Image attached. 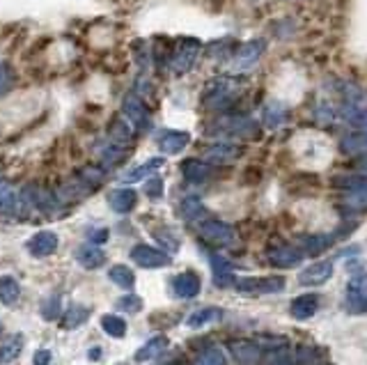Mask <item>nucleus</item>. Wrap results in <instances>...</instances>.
<instances>
[{
  "label": "nucleus",
  "instance_id": "nucleus-1",
  "mask_svg": "<svg viewBox=\"0 0 367 365\" xmlns=\"http://www.w3.org/2000/svg\"><path fill=\"white\" fill-rule=\"evenodd\" d=\"M236 292L246 297H262V294H273V292L285 290V278L280 276H246L236 278L234 281Z\"/></svg>",
  "mask_w": 367,
  "mask_h": 365
},
{
  "label": "nucleus",
  "instance_id": "nucleus-2",
  "mask_svg": "<svg viewBox=\"0 0 367 365\" xmlns=\"http://www.w3.org/2000/svg\"><path fill=\"white\" fill-rule=\"evenodd\" d=\"M198 55H200V41L198 39H193V37L179 39L177 51H175V55H172V62H170L172 71H175L177 76L191 71V67L198 60Z\"/></svg>",
  "mask_w": 367,
  "mask_h": 365
},
{
  "label": "nucleus",
  "instance_id": "nucleus-3",
  "mask_svg": "<svg viewBox=\"0 0 367 365\" xmlns=\"http://www.w3.org/2000/svg\"><path fill=\"white\" fill-rule=\"evenodd\" d=\"M198 232L207 243H216V246H229L236 239V232L223 221H203L198 223Z\"/></svg>",
  "mask_w": 367,
  "mask_h": 365
},
{
  "label": "nucleus",
  "instance_id": "nucleus-4",
  "mask_svg": "<svg viewBox=\"0 0 367 365\" xmlns=\"http://www.w3.org/2000/svg\"><path fill=\"white\" fill-rule=\"evenodd\" d=\"M122 113H124V118L129 120V124L133 129H138V131H147L149 129V111L138 95L131 92V95L124 97V102H122Z\"/></svg>",
  "mask_w": 367,
  "mask_h": 365
},
{
  "label": "nucleus",
  "instance_id": "nucleus-5",
  "mask_svg": "<svg viewBox=\"0 0 367 365\" xmlns=\"http://www.w3.org/2000/svg\"><path fill=\"white\" fill-rule=\"evenodd\" d=\"M344 209L354 214L367 209V180L354 177L344 182Z\"/></svg>",
  "mask_w": 367,
  "mask_h": 365
},
{
  "label": "nucleus",
  "instance_id": "nucleus-6",
  "mask_svg": "<svg viewBox=\"0 0 367 365\" xmlns=\"http://www.w3.org/2000/svg\"><path fill=\"white\" fill-rule=\"evenodd\" d=\"M131 260L142 269H161V267H168L172 262L168 253H163V250L152 248V246H145V243L131 248Z\"/></svg>",
  "mask_w": 367,
  "mask_h": 365
},
{
  "label": "nucleus",
  "instance_id": "nucleus-7",
  "mask_svg": "<svg viewBox=\"0 0 367 365\" xmlns=\"http://www.w3.org/2000/svg\"><path fill=\"white\" fill-rule=\"evenodd\" d=\"M266 257H269V262L276 264V267L294 269V267H299L301 260H303V253H301L299 248L290 246V243H278V246H271L269 250H266Z\"/></svg>",
  "mask_w": 367,
  "mask_h": 365
},
{
  "label": "nucleus",
  "instance_id": "nucleus-8",
  "mask_svg": "<svg viewBox=\"0 0 367 365\" xmlns=\"http://www.w3.org/2000/svg\"><path fill=\"white\" fill-rule=\"evenodd\" d=\"M220 133H229V135H243V138H255L257 135V124L250 118H241V115H229L223 118L218 124Z\"/></svg>",
  "mask_w": 367,
  "mask_h": 365
},
{
  "label": "nucleus",
  "instance_id": "nucleus-9",
  "mask_svg": "<svg viewBox=\"0 0 367 365\" xmlns=\"http://www.w3.org/2000/svg\"><path fill=\"white\" fill-rule=\"evenodd\" d=\"M229 352L241 365H255L262 356V347L250 340H229Z\"/></svg>",
  "mask_w": 367,
  "mask_h": 365
},
{
  "label": "nucleus",
  "instance_id": "nucleus-10",
  "mask_svg": "<svg viewBox=\"0 0 367 365\" xmlns=\"http://www.w3.org/2000/svg\"><path fill=\"white\" fill-rule=\"evenodd\" d=\"M330 276H333V262L323 260V262L310 264L305 271H301L299 283L301 285H312V288H314V285H323Z\"/></svg>",
  "mask_w": 367,
  "mask_h": 365
},
{
  "label": "nucleus",
  "instance_id": "nucleus-11",
  "mask_svg": "<svg viewBox=\"0 0 367 365\" xmlns=\"http://www.w3.org/2000/svg\"><path fill=\"white\" fill-rule=\"evenodd\" d=\"M28 250H30V255H35V257L53 255L57 250V234L51 230L37 232L35 237H30V241H28Z\"/></svg>",
  "mask_w": 367,
  "mask_h": 365
},
{
  "label": "nucleus",
  "instance_id": "nucleus-12",
  "mask_svg": "<svg viewBox=\"0 0 367 365\" xmlns=\"http://www.w3.org/2000/svg\"><path fill=\"white\" fill-rule=\"evenodd\" d=\"M264 51H266V39H253V41H248V44H243L239 51H236V67L248 69L250 64H255L262 58Z\"/></svg>",
  "mask_w": 367,
  "mask_h": 365
},
{
  "label": "nucleus",
  "instance_id": "nucleus-13",
  "mask_svg": "<svg viewBox=\"0 0 367 365\" xmlns=\"http://www.w3.org/2000/svg\"><path fill=\"white\" fill-rule=\"evenodd\" d=\"M200 288H203V283H200L198 274H193V271H186V274H179L175 278V283H172V290H175V294L179 299H193L200 294Z\"/></svg>",
  "mask_w": 367,
  "mask_h": 365
},
{
  "label": "nucleus",
  "instance_id": "nucleus-14",
  "mask_svg": "<svg viewBox=\"0 0 367 365\" xmlns=\"http://www.w3.org/2000/svg\"><path fill=\"white\" fill-rule=\"evenodd\" d=\"M191 142V133L186 131H165L158 138V149L163 154H179Z\"/></svg>",
  "mask_w": 367,
  "mask_h": 365
},
{
  "label": "nucleus",
  "instance_id": "nucleus-15",
  "mask_svg": "<svg viewBox=\"0 0 367 365\" xmlns=\"http://www.w3.org/2000/svg\"><path fill=\"white\" fill-rule=\"evenodd\" d=\"M319 310V297L317 294H301L292 301V317L294 319H310L312 315H317Z\"/></svg>",
  "mask_w": 367,
  "mask_h": 365
},
{
  "label": "nucleus",
  "instance_id": "nucleus-16",
  "mask_svg": "<svg viewBox=\"0 0 367 365\" xmlns=\"http://www.w3.org/2000/svg\"><path fill=\"white\" fill-rule=\"evenodd\" d=\"M26 338L23 333H12L10 338H5V342L0 345V365H10L14 363L23 352Z\"/></svg>",
  "mask_w": 367,
  "mask_h": 365
},
{
  "label": "nucleus",
  "instance_id": "nucleus-17",
  "mask_svg": "<svg viewBox=\"0 0 367 365\" xmlns=\"http://www.w3.org/2000/svg\"><path fill=\"white\" fill-rule=\"evenodd\" d=\"M205 156L209 163H232L241 156V149L236 145H229V142H218V145H211L207 149Z\"/></svg>",
  "mask_w": 367,
  "mask_h": 365
},
{
  "label": "nucleus",
  "instance_id": "nucleus-18",
  "mask_svg": "<svg viewBox=\"0 0 367 365\" xmlns=\"http://www.w3.org/2000/svg\"><path fill=\"white\" fill-rule=\"evenodd\" d=\"M108 203H111V207L117 214H129L135 207V203H138V193L133 189H117L108 196Z\"/></svg>",
  "mask_w": 367,
  "mask_h": 365
},
{
  "label": "nucleus",
  "instance_id": "nucleus-19",
  "mask_svg": "<svg viewBox=\"0 0 367 365\" xmlns=\"http://www.w3.org/2000/svg\"><path fill=\"white\" fill-rule=\"evenodd\" d=\"M163 159L161 156H154V159H149L145 163H140V166H135L131 168L129 173L122 175V182H126V184H133V182H140V180H145V177L149 175H154L158 168H163Z\"/></svg>",
  "mask_w": 367,
  "mask_h": 365
},
{
  "label": "nucleus",
  "instance_id": "nucleus-20",
  "mask_svg": "<svg viewBox=\"0 0 367 365\" xmlns=\"http://www.w3.org/2000/svg\"><path fill=\"white\" fill-rule=\"evenodd\" d=\"M223 317V310L216 306H207V308H200V310L191 312L189 319H186V326L189 328H203L207 324H214V321H218Z\"/></svg>",
  "mask_w": 367,
  "mask_h": 365
},
{
  "label": "nucleus",
  "instance_id": "nucleus-21",
  "mask_svg": "<svg viewBox=\"0 0 367 365\" xmlns=\"http://www.w3.org/2000/svg\"><path fill=\"white\" fill-rule=\"evenodd\" d=\"M165 349H168V338H165V335H156V338L145 342V345L138 349V354H135V361H138V363L152 361L161 352H165Z\"/></svg>",
  "mask_w": 367,
  "mask_h": 365
},
{
  "label": "nucleus",
  "instance_id": "nucleus-22",
  "mask_svg": "<svg viewBox=\"0 0 367 365\" xmlns=\"http://www.w3.org/2000/svg\"><path fill=\"white\" fill-rule=\"evenodd\" d=\"M342 149L347 154L367 152V129H356V131L344 135V138H342Z\"/></svg>",
  "mask_w": 367,
  "mask_h": 365
},
{
  "label": "nucleus",
  "instance_id": "nucleus-23",
  "mask_svg": "<svg viewBox=\"0 0 367 365\" xmlns=\"http://www.w3.org/2000/svg\"><path fill=\"white\" fill-rule=\"evenodd\" d=\"M182 173H184V177L189 182L200 184V182H205L207 177H209V166L203 163V161H198V159H189V161L182 163Z\"/></svg>",
  "mask_w": 367,
  "mask_h": 365
},
{
  "label": "nucleus",
  "instance_id": "nucleus-24",
  "mask_svg": "<svg viewBox=\"0 0 367 365\" xmlns=\"http://www.w3.org/2000/svg\"><path fill=\"white\" fill-rule=\"evenodd\" d=\"M211 271H214V283L218 288H227L232 285V269H229L227 260H223L220 255H211Z\"/></svg>",
  "mask_w": 367,
  "mask_h": 365
},
{
  "label": "nucleus",
  "instance_id": "nucleus-25",
  "mask_svg": "<svg viewBox=\"0 0 367 365\" xmlns=\"http://www.w3.org/2000/svg\"><path fill=\"white\" fill-rule=\"evenodd\" d=\"M104 262H106L104 250H99L95 243H92V246H83L78 250V264L85 269H99Z\"/></svg>",
  "mask_w": 367,
  "mask_h": 365
},
{
  "label": "nucleus",
  "instance_id": "nucleus-26",
  "mask_svg": "<svg viewBox=\"0 0 367 365\" xmlns=\"http://www.w3.org/2000/svg\"><path fill=\"white\" fill-rule=\"evenodd\" d=\"M21 297V285L17 283V278L3 276L0 278V301L5 306H14Z\"/></svg>",
  "mask_w": 367,
  "mask_h": 365
},
{
  "label": "nucleus",
  "instance_id": "nucleus-27",
  "mask_svg": "<svg viewBox=\"0 0 367 365\" xmlns=\"http://www.w3.org/2000/svg\"><path fill=\"white\" fill-rule=\"evenodd\" d=\"M108 278H111L115 285H120L122 290H131L135 285L133 271L129 267H124V264H115V267H111V271H108Z\"/></svg>",
  "mask_w": 367,
  "mask_h": 365
},
{
  "label": "nucleus",
  "instance_id": "nucleus-28",
  "mask_svg": "<svg viewBox=\"0 0 367 365\" xmlns=\"http://www.w3.org/2000/svg\"><path fill=\"white\" fill-rule=\"evenodd\" d=\"M102 328L111 335V338H124L126 335V321L122 317H117V315H104Z\"/></svg>",
  "mask_w": 367,
  "mask_h": 365
},
{
  "label": "nucleus",
  "instance_id": "nucleus-29",
  "mask_svg": "<svg viewBox=\"0 0 367 365\" xmlns=\"http://www.w3.org/2000/svg\"><path fill=\"white\" fill-rule=\"evenodd\" d=\"M90 317V310L85 306H71L67 315H64V319H62V326L64 328H76L78 324H83V321H88Z\"/></svg>",
  "mask_w": 367,
  "mask_h": 365
},
{
  "label": "nucleus",
  "instance_id": "nucleus-30",
  "mask_svg": "<svg viewBox=\"0 0 367 365\" xmlns=\"http://www.w3.org/2000/svg\"><path fill=\"white\" fill-rule=\"evenodd\" d=\"M264 365H294L292 352L287 347H278V349H269L264 356Z\"/></svg>",
  "mask_w": 367,
  "mask_h": 365
},
{
  "label": "nucleus",
  "instance_id": "nucleus-31",
  "mask_svg": "<svg viewBox=\"0 0 367 365\" xmlns=\"http://www.w3.org/2000/svg\"><path fill=\"white\" fill-rule=\"evenodd\" d=\"M41 315H44V319H48V321H53V319H57L62 315V301H60V297H48V299H44L41 301Z\"/></svg>",
  "mask_w": 367,
  "mask_h": 365
},
{
  "label": "nucleus",
  "instance_id": "nucleus-32",
  "mask_svg": "<svg viewBox=\"0 0 367 365\" xmlns=\"http://www.w3.org/2000/svg\"><path fill=\"white\" fill-rule=\"evenodd\" d=\"M198 365H227V359L218 347H207L205 352L198 356Z\"/></svg>",
  "mask_w": 367,
  "mask_h": 365
},
{
  "label": "nucleus",
  "instance_id": "nucleus-33",
  "mask_svg": "<svg viewBox=\"0 0 367 365\" xmlns=\"http://www.w3.org/2000/svg\"><path fill=\"white\" fill-rule=\"evenodd\" d=\"M264 118H266V124H269L271 129L280 127V124H283V120H285V109H283V104H278V102L269 104V106H266Z\"/></svg>",
  "mask_w": 367,
  "mask_h": 365
},
{
  "label": "nucleus",
  "instance_id": "nucleus-34",
  "mask_svg": "<svg viewBox=\"0 0 367 365\" xmlns=\"http://www.w3.org/2000/svg\"><path fill=\"white\" fill-rule=\"evenodd\" d=\"M17 209V200H14V193L7 184H0V214L10 216V214Z\"/></svg>",
  "mask_w": 367,
  "mask_h": 365
},
{
  "label": "nucleus",
  "instance_id": "nucleus-35",
  "mask_svg": "<svg viewBox=\"0 0 367 365\" xmlns=\"http://www.w3.org/2000/svg\"><path fill=\"white\" fill-rule=\"evenodd\" d=\"M115 308L122 310V312H129V315L140 312L142 310V299L135 297V294H126V297H122L117 303H115Z\"/></svg>",
  "mask_w": 367,
  "mask_h": 365
},
{
  "label": "nucleus",
  "instance_id": "nucleus-36",
  "mask_svg": "<svg viewBox=\"0 0 367 365\" xmlns=\"http://www.w3.org/2000/svg\"><path fill=\"white\" fill-rule=\"evenodd\" d=\"M182 214L189 221H196L198 216H203L205 214V207H203V203L200 200H196V198H186L184 200V205H182Z\"/></svg>",
  "mask_w": 367,
  "mask_h": 365
},
{
  "label": "nucleus",
  "instance_id": "nucleus-37",
  "mask_svg": "<svg viewBox=\"0 0 367 365\" xmlns=\"http://www.w3.org/2000/svg\"><path fill=\"white\" fill-rule=\"evenodd\" d=\"M347 308L351 312H367V294H363V292H347Z\"/></svg>",
  "mask_w": 367,
  "mask_h": 365
},
{
  "label": "nucleus",
  "instance_id": "nucleus-38",
  "mask_svg": "<svg viewBox=\"0 0 367 365\" xmlns=\"http://www.w3.org/2000/svg\"><path fill=\"white\" fill-rule=\"evenodd\" d=\"M330 246V237H323V234H314V237L305 239V250L310 255H319L323 248Z\"/></svg>",
  "mask_w": 367,
  "mask_h": 365
},
{
  "label": "nucleus",
  "instance_id": "nucleus-39",
  "mask_svg": "<svg viewBox=\"0 0 367 365\" xmlns=\"http://www.w3.org/2000/svg\"><path fill=\"white\" fill-rule=\"evenodd\" d=\"M12 83H14V69H12V64L10 62H3V64H0V97H3L5 92L12 88Z\"/></svg>",
  "mask_w": 367,
  "mask_h": 365
},
{
  "label": "nucleus",
  "instance_id": "nucleus-40",
  "mask_svg": "<svg viewBox=\"0 0 367 365\" xmlns=\"http://www.w3.org/2000/svg\"><path fill=\"white\" fill-rule=\"evenodd\" d=\"M145 193L149 198H161L163 196V182L158 180V177H152V180H149L147 186H145Z\"/></svg>",
  "mask_w": 367,
  "mask_h": 365
},
{
  "label": "nucleus",
  "instance_id": "nucleus-41",
  "mask_svg": "<svg viewBox=\"0 0 367 365\" xmlns=\"http://www.w3.org/2000/svg\"><path fill=\"white\" fill-rule=\"evenodd\" d=\"M347 292H363V294H367V274H358L351 278Z\"/></svg>",
  "mask_w": 367,
  "mask_h": 365
},
{
  "label": "nucleus",
  "instance_id": "nucleus-42",
  "mask_svg": "<svg viewBox=\"0 0 367 365\" xmlns=\"http://www.w3.org/2000/svg\"><path fill=\"white\" fill-rule=\"evenodd\" d=\"M32 365H51V352H48V349H39V352H35Z\"/></svg>",
  "mask_w": 367,
  "mask_h": 365
},
{
  "label": "nucleus",
  "instance_id": "nucleus-43",
  "mask_svg": "<svg viewBox=\"0 0 367 365\" xmlns=\"http://www.w3.org/2000/svg\"><path fill=\"white\" fill-rule=\"evenodd\" d=\"M90 359H92V361H95V359H97V361H99V359H102V349H99V347H97V349H92Z\"/></svg>",
  "mask_w": 367,
  "mask_h": 365
},
{
  "label": "nucleus",
  "instance_id": "nucleus-44",
  "mask_svg": "<svg viewBox=\"0 0 367 365\" xmlns=\"http://www.w3.org/2000/svg\"><path fill=\"white\" fill-rule=\"evenodd\" d=\"M117 365H129V363H117Z\"/></svg>",
  "mask_w": 367,
  "mask_h": 365
}]
</instances>
